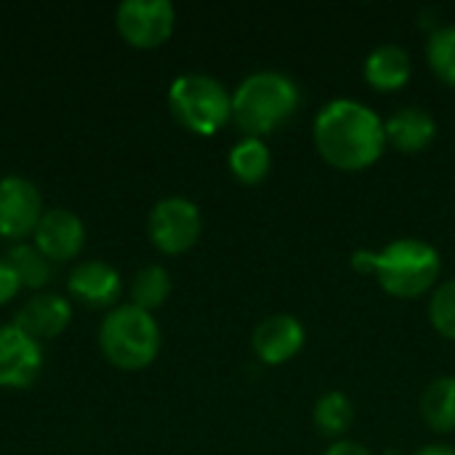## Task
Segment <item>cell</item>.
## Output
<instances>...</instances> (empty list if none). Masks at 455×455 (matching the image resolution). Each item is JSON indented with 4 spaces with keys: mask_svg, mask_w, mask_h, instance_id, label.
<instances>
[{
    "mask_svg": "<svg viewBox=\"0 0 455 455\" xmlns=\"http://www.w3.org/2000/svg\"><path fill=\"white\" fill-rule=\"evenodd\" d=\"M315 147L336 171H365L387 149L384 120L355 99L328 101L315 117Z\"/></svg>",
    "mask_w": 455,
    "mask_h": 455,
    "instance_id": "obj_1",
    "label": "cell"
},
{
    "mask_svg": "<svg viewBox=\"0 0 455 455\" xmlns=\"http://www.w3.org/2000/svg\"><path fill=\"white\" fill-rule=\"evenodd\" d=\"M301 107L299 85L283 72H253L232 93V120L248 139H264L291 123Z\"/></svg>",
    "mask_w": 455,
    "mask_h": 455,
    "instance_id": "obj_2",
    "label": "cell"
},
{
    "mask_svg": "<svg viewBox=\"0 0 455 455\" xmlns=\"http://www.w3.org/2000/svg\"><path fill=\"white\" fill-rule=\"evenodd\" d=\"M440 253L424 240H395L373 251V277L381 291L395 299H419L429 293L440 277Z\"/></svg>",
    "mask_w": 455,
    "mask_h": 455,
    "instance_id": "obj_3",
    "label": "cell"
},
{
    "mask_svg": "<svg viewBox=\"0 0 455 455\" xmlns=\"http://www.w3.org/2000/svg\"><path fill=\"white\" fill-rule=\"evenodd\" d=\"M160 325L152 312L133 304L115 307L99 328L101 355L120 371L149 368L160 355Z\"/></svg>",
    "mask_w": 455,
    "mask_h": 455,
    "instance_id": "obj_4",
    "label": "cell"
},
{
    "mask_svg": "<svg viewBox=\"0 0 455 455\" xmlns=\"http://www.w3.org/2000/svg\"><path fill=\"white\" fill-rule=\"evenodd\" d=\"M168 107L179 125L197 136H213L232 120V96L211 75L187 72L168 88Z\"/></svg>",
    "mask_w": 455,
    "mask_h": 455,
    "instance_id": "obj_5",
    "label": "cell"
},
{
    "mask_svg": "<svg viewBox=\"0 0 455 455\" xmlns=\"http://www.w3.org/2000/svg\"><path fill=\"white\" fill-rule=\"evenodd\" d=\"M147 232L160 253L165 256L187 253L200 240L203 232L200 208L187 197H165L152 208L147 219Z\"/></svg>",
    "mask_w": 455,
    "mask_h": 455,
    "instance_id": "obj_6",
    "label": "cell"
},
{
    "mask_svg": "<svg viewBox=\"0 0 455 455\" xmlns=\"http://www.w3.org/2000/svg\"><path fill=\"white\" fill-rule=\"evenodd\" d=\"M120 37L141 51L163 45L176 27V8L168 0H125L115 11Z\"/></svg>",
    "mask_w": 455,
    "mask_h": 455,
    "instance_id": "obj_7",
    "label": "cell"
},
{
    "mask_svg": "<svg viewBox=\"0 0 455 455\" xmlns=\"http://www.w3.org/2000/svg\"><path fill=\"white\" fill-rule=\"evenodd\" d=\"M43 195L40 189L24 176H5L0 179V237L24 240L35 235L43 219Z\"/></svg>",
    "mask_w": 455,
    "mask_h": 455,
    "instance_id": "obj_8",
    "label": "cell"
},
{
    "mask_svg": "<svg viewBox=\"0 0 455 455\" xmlns=\"http://www.w3.org/2000/svg\"><path fill=\"white\" fill-rule=\"evenodd\" d=\"M43 368V349L13 323L0 325V387L27 389Z\"/></svg>",
    "mask_w": 455,
    "mask_h": 455,
    "instance_id": "obj_9",
    "label": "cell"
},
{
    "mask_svg": "<svg viewBox=\"0 0 455 455\" xmlns=\"http://www.w3.org/2000/svg\"><path fill=\"white\" fill-rule=\"evenodd\" d=\"M32 245L48 261H72L85 245V224L69 208H51L43 213L32 235Z\"/></svg>",
    "mask_w": 455,
    "mask_h": 455,
    "instance_id": "obj_10",
    "label": "cell"
},
{
    "mask_svg": "<svg viewBox=\"0 0 455 455\" xmlns=\"http://www.w3.org/2000/svg\"><path fill=\"white\" fill-rule=\"evenodd\" d=\"M307 341L304 325L293 315H272L253 331V352L264 365H283L293 360Z\"/></svg>",
    "mask_w": 455,
    "mask_h": 455,
    "instance_id": "obj_11",
    "label": "cell"
},
{
    "mask_svg": "<svg viewBox=\"0 0 455 455\" xmlns=\"http://www.w3.org/2000/svg\"><path fill=\"white\" fill-rule=\"evenodd\" d=\"M67 291L69 296H75L80 304L93 307V309H107L117 304V299L123 296V280L120 272L104 261H83L77 264L69 277H67Z\"/></svg>",
    "mask_w": 455,
    "mask_h": 455,
    "instance_id": "obj_12",
    "label": "cell"
},
{
    "mask_svg": "<svg viewBox=\"0 0 455 455\" xmlns=\"http://www.w3.org/2000/svg\"><path fill=\"white\" fill-rule=\"evenodd\" d=\"M69 320H72V307L67 299H61L59 293H37L24 301V307L16 312L13 325L40 344L64 333Z\"/></svg>",
    "mask_w": 455,
    "mask_h": 455,
    "instance_id": "obj_13",
    "label": "cell"
},
{
    "mask_svg": "<svg viewBox=\"0 0 455 455\" xmlns=\"http://www.w3.org/2000/svg\"><path fill=\"white\" fill-rule=\"evenodd\" d=\"M384 131H387V144H392L403 155H416L435 141L437 123L421 107H403L384 123Z\"/></svg>",
    "mask_w": 455,
    "mask_h": 455,
    "instance_id": "obj_14",
    "label": "cell"
},
{
    "mask_svg": "<svg viewBox=\"0 0 455 455\" xmlns=\"http://www.w3.org/2000/svg\"><path fill=\"white\" fill-rule=\"evenodd\" d=\"M363 72H365V80L371 83V88H376L381 93H395L408 85V80L413 75V61L403 45L384 43L368 53Z\"/></svg>",
    "mask_w": 455,
    "mask_h": 455,
    "instance_id": "obj_15",
    "label": "cell"
},
{
    "mask_svg": "<svg viewBox=\"0 0 455 455\" xmlns=\"http://www.w3.org/2000/svg\"><path fill=\"white\" fill-rule=\"evenodd\" d=\"M421 416L432 432H455V379L440 376L421 395Z\"/></svg>",
    "mask_w": 455,
    "mask_h": 455,
    "instance_id": "obj_16",
    "label": "cell"
},
{
    "mask_svg": "<svg viewBox=\"0 0 455 455\" xmlns=\"http://www.w3.org/2000/svg\"><path fill=\"white\" fill-rule=\"evenodd\" d=\"M272 157L264 139H243L229 152V171L240 184H261L269 173Z\"/></svg>",
    "mask_w": 455,
    "mask_h": 455,
    "instance_id": "obj_17",
    "label": "cell"
},
{
    "mask_svg": "<svg viewBox=\"0 0 455 455\" xmlns=\"http://www.w3.org/2000/svg\"><path fill=\"white\" fill-rule=\"evenodd\" d=\"M171 296V275L168 269L157 267V264H149L144 269H139L133 275V283H131V304L144 309V312H152L157 307L165 304V299Z\"/></svg>",
    "mask_w": 455,
    "mask_h": 455,
    "instance_id": "obj_18",
    "label": "cell"
},
{
    "mask_svg": "<svg viewBox=\"0 0 455 455\" xmlns=\"http://www.w3.org/2000/svg\"><path fill=\"white\" fill-rule=\"evenodd\" d=\"M355 421V405L344 392H328L315 405V427L323 437H341Z\"/></svg>",
    "mask_w": 455,
    "mask_h": 455,
    "instance_id": "obj_19",
    "label": "cell"
},
{
    "mask_svg": "<svg viewBox=\"0 0 455 455\" xmlns=\"http://www.w3.org/2000/svg\"><path fill=\"white\" fill-rule=\"evenodd\" d=\"M8 264L13 267L21 288H43L53 277V261H48L32 243H19L8 251Z\"/></svg>",
    "mask_w": 455,
    "mask_h": 455,
    "instance_id": "obj_20",
    "label": "cell"
},
{
    "mask_svg": "<svg viewBox=\"0 0 455 455\" xmlns=\"http://www.w3.org/2000/svg\"><path fill=\"white\" fill-rule=\"evenodd\" d=\"M427 61L437 80L455 88V24H443L432 29L427 40Z\"/></svg>",
    "mask_w": 455,
    "mask_h": 455,
    "instance_id": "obj_21",
    "label": "cell"
},
{
    "mask_svg": "<svg viewBox=\"0 0 455 455\" xmlns=\"http://www.w3.org/2000/svg\"><path fill=\"white\" fill-rule=\"evenodd\" d=\"M429 320L435 331L455 341V280L443 283L429 301Z\"/></svg>",
    "mask_w": 455,
    "mask_h": 455,
    "instance_id": "obj_22",
    "label": "cell"
},
{
    "mask_svg": "<svg viewBox=\"0 0 455 455\" xmlns=\"http://www.w3.org/2000/svg\"><path fill=\"white\" fill-rule=\"evenodd\" d=\"M21 283L13 272V267L8 264V259H0V307L8 304L16 293H19Z\"/></svg>",
    "mask_w": 455,
    "mask_h": 455,
    "instance_id": "obj_23",
    "label": "cell"
},
{
    "mask_svg": "<svg viewBox=\"0 0 455 455\" xmlns=\"http://www.w3.org/2000/svg\"><path fill=\"white\" fill-rule=\"evenodd\" d=\"M323 455H373L365 445L355 443V440H339L336 445H331Z\"/></svg>",
    "mask_w": 455,
    "mask_h": 455,
    "instance_id": "obj_24",
    "label": "cell"
},
{
    "mask_svg": "<svg viewBox=\"0 0 455 455\" xmlns=\"http://www.w3.org/2000/svg\"><path fill=\"white\" fill-rule=\"evenodd\" d=\"M352 269L357 272V275H373V251H368V248H360V251H355L352 253Z\"/></svg>",
    "mask_w": 455,
    "mask_h": 455,
    "instance_id": "obj_25",
    "label": "cell"
},
{
    "mask_svg": "<svg viewBox=\"0 0 455 455\" xmlns=\"http://www.w3.org/2000/svg\"><path fill=\"white\" fill-rule=\"evenodd\" d=\"M413 455H455V448H451V445H424Z\"/></svg>",
    "mask_w": 455,
    "mask_h": 455,
    "instance_id": "obj_26",
    "label": "cell"
}]
</instances>
